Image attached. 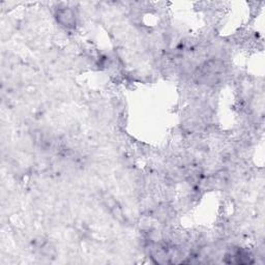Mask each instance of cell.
I'll list each match as a JSON object with an SVG mask.
<instances>
[{
	"label": "cell",
	"instance_id": "1",
	"mask_svg": "<svg viewBox=\"0 0 265 265\" xmlns=\"http://www.w3.org/2000/svg\"><path fill=\"white\" fill-rule=\"evenodd\" d=\"M57 21L65 28H74L76 24V18L74 11L70 8H60L56 14Z\"/></svg>",
	"mask_w": 265,
	"mask_h": 265
}]
</instances>
